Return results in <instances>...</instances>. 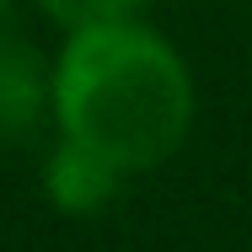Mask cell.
Wrapping results in <instances>:
<instances>
[{
	"instance_id": "obj_2",
	"label": "cell",
	"mask_w": 252,
	"mask_h": 252,
	"mask_svg": "<svg viewBox=\"0 0 252 252\" xmlns=\"http://www.w3.org/2000/svg\"><path fill=\"white\" fill-rule=\"evenodd\" d=\"M124 188V172L113 161H102L86 145H70V140H54L49 161H43V193L59 215H97L113 204V193Z\"/></svg>"
},
{
	"instance_id": "obj_3",
	"label": "cell",
	"mask_w": 252,
	"mask_h": 252,
	"mask_svg": "<svg viewBox=\"0 0 252 252\" xmlns=\"http://www.w3.org/2000/svg\"><path fill=\"white\" fill-rule=\"evenodd\" d=\"M49 107V64L32 43L0 27V134H22Z\"/></svg>"
},
{
	"instance_id": "obj_4",
	"label": "cell",
	"mask_w": 252,
	"mask_h": 252,
	"mask_svg": "<svg viewBox=\"0 0 252 252\" xmlns=\"http://www.w3.org/2000/svg\"><path fill=\"white\" fill-rule=\"evenodd\" d=\"M59 32H86V27H113V22H140L151 0H38Z\"/></svg>"
},
{
	"instance_id": "obj_1",
	"label": "cell",
	"mask_w": 252,
	"mask_h": 252,
	"mask_svg": "<svg viewBox=\"0 0 252 252\" xmlns=\"http://www.w3.org/2000/svg\"><path fill=\"white\" fill-rule=\"evenodd\" d=\"M49 113L59 140L86 145L124 177L151 172L193 129V75L151 22L64 32L49 64Z\"/></svg>"
}]
</instances>
